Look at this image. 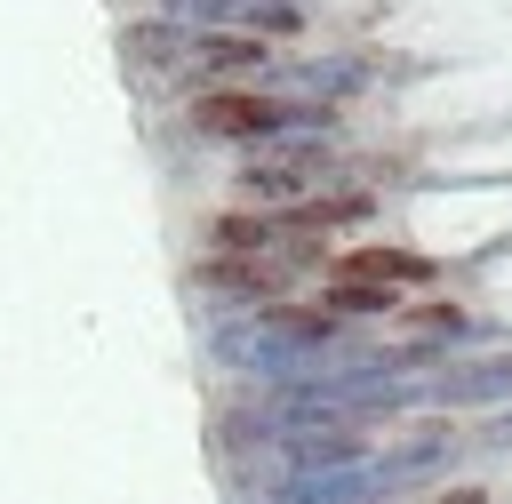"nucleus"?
Instances as JSON below:
<instances>
[{
  "label": "nucleus",
  "mask_w": 512,
  "mask_h": 504,
  "mask_svg": "<svg viewBox=\"0 0 512 504\" xmlns=\"http://www.w3.org/2000/svg\"><path fill=\"white\" fill-rule=\"evenodd\" d=\"M336 176V152L328 144H248L240 176H232V208H256V216H288L304 208L312 192H328Z\"/></svg>",
  "instance_id": "nucleus-1"
},
{
  "label": "nucleus",
  "mask_w": 512,
  "mask_h": 504,
  "mask_svg": "<svg viewBox=\"0 0 512 504\" xmlns=\"http://www.w3.org/2000/svg\"><path fill=\"white\" fill-rule=\"evenodd\" d=\"M184 112L200 136H224V144H272L280 128H296V104L264 96V88H200Z\"/></svg>",
  "instance_id": "nucleus-2"
},
{
  "label": "nucleus",
  "mask_w": 512,
  "mask_h": 504,
  "mask_svg": "<svg viewBox=\"0 0 512 504\" xmlns=\"http://www.w3.org/2000/svg\"><path fill=\"white\" fill-rule=\"evenodd\" d=\"M328 280H368V288H392V296H424V288H440V264L432 256H416V248H344V256H328Z\"/></svg>",
  "instance_id": "nucleus-3"
},
{
  "label": "nucleus",
  "mask_w": 512,
  "mask_h": 504,
  "mask_svg": "<svg viewBox=\"0 0 512 504\" xmlns=\"http://www.w3.org/2000/svg\"><path fill=\"white\" fill-rule=\"evenodd\" d=\"M264 72V32H184L176 80H248Z\"/></svg>",
  "instance_id": "nucleus-4"
},
{
  "label": "nucleus",
  "mask_w": 512,
  "mask_h": 504,
  "mask_svg": "<svg viewBox=\"0 0 512 504\" xmlns=\"http://www.w3.org/2000/svg\"><path fill=\"white\" fill-rule=\"evenodd\" d=\"M192 280L224 288V296H248V304H280L288 280H296V264H280V256H200Z\"/></svg>",
  "instance_id": "nucleus-5"
},
{
  "label": "nucleus",
  "mask_w": 512,
  "mask_h": 504,
  "mask_svg": "<svg viewBox=\"0 0 512 504\" xmlns=\"http://www.w3.org/2000/svg\"><path fill=\"white\" fill-rule=\"evenodd\" d=\"M264 328L288 336V344H328L336 336V312H320V296L312 304H264Z\"/></svg>",
  "instance_id": "nucleus-6"
},
{
  "label": "nucleus",
  "mask_w": 512,
  "mask_h": 504,
  "mask_svg": "<svg viewBox=\"0 0 512 504\" xmlns=\"http://www.w3.org/2000/svg\"><path fill=\"white\" fill-rule=\"evenodd\" d=\"M448 392H512V360H488L472 376H448Z\"/></svg>",
  "instance_id": "nucleus-7"
},
{
  "label": "nucleus",
  "mask_w": 512,
  "mask_h": 504,
  "mask_svg": "<svg viewBox=\"0 0 512 504\" xmlns=\"http://www.w3.org/2000/svg\"><path fill=\"white\" fill-rule=\"evenodd\" d=\"M424 504H488V488H480V480H464V488H448V496H424Z\"/></svg>",
  "instance_id": "nucleus-8"
},
{
  "label": "nucleus",
  "mask_w": 512,
  "mask_h": 504,
  "mask_svg": "<svg viewBox=\"0 0 512 504\" xmlns=\"http://www.w3.org/2000/svg\"><path fill=\"white\" fill-rule=\"evenodd\" d=\"M488 440H512V416H496V424H488Z\"/></svg>",
  "instance_id": "nucleus-9"
}]
</instances>
